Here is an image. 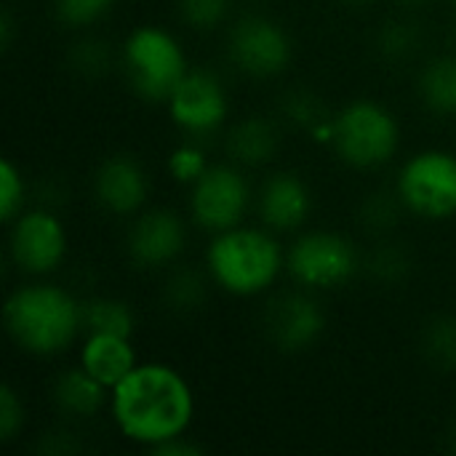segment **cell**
Wrapping results in <instances>:
<instances>
[{"instance_id": "1", "label": "cell", "mask_w": 456, "mask_h": 456, "mask_svg": "<svg viewBox=\"0 0 456 456\" xmlns=\"http://www.w3.org/2000/svg\"><path fill=\"white\" fill-rule=\"evenodd\" d=\"M192 393L168 366H136L112 390V414L126 438L144 446L176 438L192 422Z\"/></svg>"}, {"instance_id": "2", "label": "cell", "mask_w": 456, "mask_h": 456, "mask_svg": "<svg viewBox=\"0 0 456 456\" xmlns=\"http://www.w3.org/2000/svg\"><path fill=\"white\" fill-rule=\"evenodd\" d=\"M5 326L19 347L35 355H53L75 339L83 313L61 289L29 286L5 302Z\"/></svg>"}, {"instance_id": "3", "label": "cell", "mask_w": 456, "mask_h": 456, "mask_svg": "<svg viewBox=\"0 0 456 456\" xmlns=\"http://www.w3.org/2000/svg\"><path fill=\"white\" fill-rule=\"evenodd\" d=\"M208 265L219 286L248 297L267 289L281 270L278 243L259 230H227L208 248Z\"/></svg>"}, {"instance_id": "4", "label": "cell", "mask_w": 456, "mask_h": 456, "mask_svg": "<svg viewBox=\"0 0 456 456\" xmlns=\"http://www.w3.org/2000/svg\"><path fill=\"white\" fill-rule=\"evenodd\" d=\"M123 61L134 91L150 102L171 99V94L187 75V64L179 43L158 27L136 29L126 40Z\"/></svg>"}, {"instance_id": "5", "label": "cell", "mask_w": 456, "mask_h": 456, "mask_svg": "<svg viewBox=\"0 0 456 456\" xmlns=\"http://www.w3.org/2000/svg\"><path fill=\"white\" fill-rule=\"evenodd\" d=\"M331 139L350 166L377 168L398 150V123L374 102H353L331 123Z\"/></svg>"}, {"instance_id": "6", "label": "cell", "mask_w": 456, "mask_h": 456, "mask_svg": "<svg viewBox=\"0 0 456 456\" xmlns=\"http://www.w3.org/2000/svg\"><path fill=\"white\" fill-rule=\"evenodd\" d=\"M398 192L411 211L444 219L456 214V158L449 152H422L401 171Z\"/></svg>"}, {"instance_id": "7", "label": "cell", "mask_w": 456, "mask_h": 456, "mask_svg": "<svg viewBox=\"0 0 456 456\" xmlns=\"http://www.w3.org/2000/svg\"><path fill=\"white\" fill-rule=\"evenodd\" d=\"M289 267L294 278L305 286L331 289L353 278L358 267L355 248L334 232L305 235L289 254Z\"/></svg>"}, {"instance_id": "8", "label": "cell", "mask_w": 456, "mask_h": 456, "mask_svg": "<svg viewBox=\"0 0 456 456\" xmlns=\"http://www.w3.org/2000/svg\"><path fill=\"white\" fill-rule=\"evenodd\" d=\"M248 206V184L246 179L230 168L216 166L206 168L192 187V214L200 227L214 232H227L238 227Z\"/></svg>"}, {"instance_id": "9", "label": "cell", "mask_w": 456, "mask_h": 456, "mask_svg": "<svg viewBox=\"0 0 456 456\" xmlns=\"http://www.w3.org/2000/svg\"><path fill=\"white\" fill-rule=\"evenodd\" d=\"M230 53L243 72L256 77H270L289 64L291 43L275 21L262 16H248L240 19L238 27L232 29Z\"/></svg>"}, {"instance_id": "10", "label": "cell", "mask_w": 456, "mask_h": 456, "mask_svg": "<svg viewBox=\"0 0 456 456\" xmlns=\"http://www.w3.org/2000/svg\"><path fill=\"white\" fill-rule=\"evenodd\" d=\"M171 118L190 134L214 131L227 115V96L222 83L208 72H187L168 99Z\"/></svg>"}, {"instance_id": "11", "label": "cell", "mask_w": 456, "mask_h": 456, "mask_svg": "<svg viewBox=\"0 0 456 456\" xmlns=\"http://www.w3.org/2000/svg\"><path fill=\"white\" fill-rule=\"evenodd\" d=\"M67 248L64 230L56 216L48 211H32L24 214L11 235V254L16 265L27 273H51L61 262Z\"/></svg>"}, {"instance_id": "12", "label": "cell", "mask_w": 456, "mask_h": 456, "mask_svg": "<svg viewBox=\"0 0 456 456\" xmlns=\"http://www.w3.org/2000/svg\"><path fill=\"white\" fill-rule=\"evenodd\" d=\"M267 337L283 353H299L310 347L326 329L323 310L305 294H286L275 299L265 315Z\"/></svg>"}, {"instance_id": "13", "label": "cell", "mask_w": 456, "mask_h": 456, "mask_svg": "<svg viewBox=\"0 0 456 456\" xmlns=\"http://www.w3.org/2000/svg\"><path fill=\"white\" fill-rule=\"evenodd\" d=\"M184 248V227L171 211H150L144 214L128 240V251L136 265L158 267L179 256Z\"/></svg>"}, {"instance_id": "14", "label": "cell", "mask_w": 456, "mask_h": 456, "mask_svg": "<svg viewBox=\"0 0 456 456\" xmlns=\"http://www.w3.org/2000/svg\"><path fill=\"white\" fill-rule=\"evenodd\" d=\"M96 198L112 214H131L147 200V176L134 158L115 155L96 171Z\"/></svg>"}, {"instance_id": "15", "label": "cell", "mask_w": 456, "mask_h": 456, "mask_svg": "<svg viewBox=\"0 0 456 456\" xmlns=\"http://www.w3.org/2000/svg\"><path fill=\"white\" fill-rule=\"evenodd\" d=\"M262 219L273 230H297L310 214V192L294 174H275L259 198Z\"/></svg>"}, {"instance_id": "16", "label": "cell", "mask_w": 456, "mask_h": 456, "mask_svg": "<svg viewBox=\"0 0 456 456\" xmlns=\"http://www.w3.org/2000/svg\"><path fill=\"white\" fill-rule=\"evenodd\" d=\"M83 369L104 387L115 390L136 369L134 347L126 337L88 334V342L83 347Z\"/></svg>"}, {"instance_id": "17", "label": "cell", "mask_w": 456, "mask_h": 456, "mask_svg": "<svg viewBox=\"0 0 456 456\" xmlns=\"http://www.w3.org/2000/svg\"><path fill=\"white\" fill-rule=\"evenodd\" d=\"M227 150L238 163L262 166L278 152V128L265 118L240 120L227 139Z\"/></svg>"}, {"instance_id": "18", "label": "cell", "mask_w": 456, "mask_h": 456, "mask_svg": "<svg viewBox=\"0 0 456 456\" xmlns=\"http://www.w3.org/2000/svg\"><path fill=\"white\" fill-rule=\"evenodd\" d=\"M104 385L86 369L64 371L53 385V401L72 417H94L104 406Z\"/></svg>"}, {"instance_id": "19", "label": "cell", "mask_w": 456, "mask_h": 456, "mask_svg": "<svg viewBox=\"0 0 456 456\" xmlns=\"http://www.w3.org/2000/svg\"><path fill=\"white\" fill-rule=\"evenodd\" d=\"M419 91L430 110L441 115H456V56L436 59L422 72Z\"/></svg>"}, {"instance_id": "20", "label": "cell", "mask_w": 456, "mask_h": 456, "mask_svg": "<svg viewBox=\"0 0 456 456\" xmlns=\"http://www.w3.org/2000/svg\"><path fill=\"white\" fill-rule=\"evenodd\" d=\"M83 313V326L88 334H112V337H126L131 339L134 334V313L126 302L118 299H91L88 305L80 307Z\"/></svg>"}, {"instance_id": "21", "label": "cell", "mask_w": 456, "mask_h": 456, "mask_svg": "<svg viewBox=\"0 0 456 456\" xmlns=\"http://www.w3.org/2000/svg\"><path fill=\"white\" fill-rule=\"evenodd\" d=\"M425 355L441 371H456V318L441 315L425 326Z\"/></svg>"}, {"instance_id": "22", "label": "cell", "mask_w": 456, "mask_h": 456, "mask_svg": "<svg viewBox=\"0 0 456 456\" xmlns=\"http://www.w3.org/2000/svg\"><path fill=\"white\" fill-rule=\"evenodd\" d=\"M419 43H422L419 27L411 24V21H403V19L387 21L379 29V35H377V48H379V53L387 61H406V59H411L417 53Z\"/></svg>"}, {"instance_id": "23", "label": "cell", "mask_w": 456, "mask_h": 456, "mask_svg": "<svg viewBox=\"0 0 456 456\" xmlns=\"http://www.w3.org/2000/svg\"><path fill=\"white\" fill-rule=\"evenodd\" d=\"M206 299V283L195 270H179L166 283V305L174 313H192Z\"/></svg>"}, {"instance_id": "24", "label": "cell", "mask_w": 456, "mask_h": 456, "mask_svg": "<svg viewBox=\"0 0 456 456\" xmlns=\"http://www.w3.org/2000/svg\"><path fill=\"white\" fill-rule=\"evenodd\" d=\"M401 203H403L401 192H398V195L374 192V195L363 203L361 219H363V224H366L369 230L385 232V230L395 227V222H398V216H401Z\"/></svg>"}, {"instance_id": "25", "label": "cell", "mask_w": 456, "mask_h": 456, "mask_svg": "<svg viewBox=\"0 0 456 456\" xmlns=\"http://www.w3.org/2000/svg\"><path fill=\"white\" fill-rule=\"evenodd\" d=\"M283 112L305 128H318L326 120V104L313 91H305V88L289 91L283 102Z\"/></svg>"}, {"instance_id": "26", "label": "cell", "mask_w": 456, "mask_h": 456, "mask_svg": "<svg viewBox=\"0 0 456 456\" xmlns=\"http://www.w3.org/2000/svg\"><path fill=\"white\" fill-rule=\"evenodd\" d=\"M369 270L382 283H398L409 275V254L398 246H379L369 259Z\"/></svg>"}, {"instance_id": "27", "label": "cell", "mask_w": 456, "mask_h": 456, "mask_svg": "<svg viewBox=\"0 0 456 456\" xmlns=\"http://www.w3.org/2000/svg\"><path fill=\"white\" fill-rule=\"evenodd\" d=\"M69 64L75 72H80L86 77H96V75L107 72V67H110V45H104L99 40H80L69 53Z\"/></svg>"}, {"instance_id": "28", "label": "cell", "mask_w": 456, "mask_h": 456, "mask_svg": "<svg viewBox=\"0 0 456 456\" xmlns=\"http://www.w3.org/2000/svg\"><path fill=\"white\" fill-rule=\"evenodd\" d=\"M230 11V0H179V13L192 27H216Z\"/></svg>"}, {"instance_id": "29", "label": "cell", "mask_w": 456, "mask_h": 456, "mask_svg": "<svg viewBox=\"0 0 456 456\" xmlns=\"http://www.w3.org/2000/svg\"><path fill=\"white\" fill-rule=\"evenodd\" d=\"M107 0H53L56 16L67 24H91L107 11Z\"/></svg>"}, {"instance_id": "30", "label": "cell", "mask_w": 456, "mask_h": 456, "mask_svg": "<svg viewBox=\"0 0 456 456\" xmlns=\"http://www.w3.org/2000/svg\"><path fill=\"white\" fill-rule=\"evenodd\" d=\"M0 184H3V195H0V214L3 219H13V214L21 208V198H24V184H21V174L13 168V163H3L0 168Z\"/></svg>"}, {"instance_id": "31", "label": "cell", "mask_w": 456, "mask_h": 456, "mask_svg": "<svg viewBox=\"0 0 456 456\" xmlns=\"http://www.w3.org/2000/svg\"><path fill=\"white\" fill-rule=\"evenodd\" d=\"M24 422V411H21V401L16 398V393L5 385L0 390V438L11 441L19 428Z\"/></svg>"}, {"instance_id": "32", "label": "cell", "mask_w": 456, "mask_h": 456, "mask_svg": "<svg viewBox=\"0 0 456 456\" xmlns=\"http://www.w3.org/2000/svg\"><path fill=\"white\" fill-rule=\"evenodd\" d=\"M171 174L182 182H195L203 171H206V163H203V152L195 150V147H182L171 155Z\"/></svg>"}, {"instance_id": "33", "label": "cell", "mask_w": 456, "mask_h": 456, "mask_svg": "<svg viewBox=\"0 0 456 456\" xmlns=\"http://www.w3.org/2000/svg\"><path fill=\"white\" fill-rule=\"evenodd\" d=\"M150 452H155V454L160 456H195L200 454L203 449L195 446V444H184L182 436H176V438H168V441H163V444L150 446Z\"/></svg>"}, {"instance_id": "34", "label": "cell", "mask_w": 456, "mask_h": 456, "mask_svg": "<svg viewBox=\"0 0 456 456\" xmlns=\"http://www.w3.org/2000/svg\"><path fill=\"white\" fill-rule=\"evenodd\" d=\"M11 37H13V16H11V11H5L3 21H0V43H3V48L11 45Z\"/></svg>"}, {"instance_id": "35", "label": "cell", "mask_w": 456, "mask_h": 456, "mask_svg": "<svg viewBox=\"0 0 456 456\" xmlns=\"http://www.w3.org/2000/svg\"><path fill=\"white\" fill-rule=\"evenodd\" d=\"M449 449H452V452H456V425L452 428V433H449Z\"/></svg>"}, {"instance_id": "36", "label": "cell", "mask_w": 456, "mask_h": 456, "mask_svg": "<svg viewBox=\"0 0 456 456\" xmlns=\"http://www.w3.org/2000/svg\"><path fill=\"white\" fill-rule=\"evenodd\" d=\"M347 3H369V0H347Z\"/></svg>"}, {"instance_id": "37", "label": "cell", "mask_w": 456, "mask_h": 456, "mask_svg": "<svg viewBox=\"0 0 456 456\" xmlns=\"http://www.w3.org/2000/svg\"><path fill=\"white\" fill-rule=\"evenodd\" d=\"M403 3H425V0H403Z\"/></svg>"}, {"instance_id": "38", "label": "cell", "mask_w": 456, "mask_h": 456, "mask_svg": "<svg viewBox=\"0 0 456 456\" xmlns=\"http://www.w3.org/2000/svg\"><path fill=\"white\" fill-rule=\"evenodd\" d=\"M107 3H112V0H107Z\"/></svg>"}]
</instances>
